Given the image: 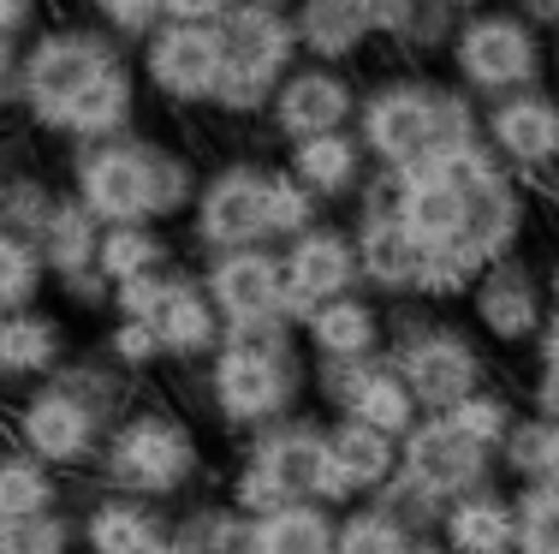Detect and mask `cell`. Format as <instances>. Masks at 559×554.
<instances>
[{
    "label": "cell",
    "instance_id": "cell-1",
    "mask_svg": "<svg viewBox=\"0 0 559 554\" xmlns=\"http://www.w3.org/2000/svg\"><path fill=\"white\" fill-rule=\"evenodd\" d=\"M364 131H369V143H376V155H388L399 167H417V162H429V155L452 150V143H464L459 108H447L441 96L411 90V84H399L388 96L369 102Z\"/></svg>",
    "mask_w": 559,
    "mask_h": 554
},
{
    "label": "cell",
    "instance_id": "cell-2",
    "mask_svg": "<svg viewBox=\"0 0 559 554\" xmlns=\"http://www.w3.org/2000/svg\"><path fill=\"white\" fill-rule=\"evenodd\" d=\"M179 197V167L150 150H102L84 167V203L108 221H138Z\"/></svg>",
    "mask_w": 559,
    "mask_h": 554
},
{
    "label": "cell",
    "instance_id": "cell-3",
    "mask_svg": "<svg viewBox=\"0 0 559 554\" xmlns=\"http://www.w3.org/2000/svg\"><path fill=\"white\" fill-rule=\"evenodd\" d=\"M286 55H292V31H286L280 12H269V7L233 12L226 31H221V60H226L221 96L233 102V108H250V102L274 84V72L286 66Z\"/></svg>",
    "mask_w": 559,
    "mask_h": 554
},
{
    "label": "cell",
    "instance_id": "cell-4",
    "mask_svg": "<svg viewBox=\"0 0 559 554\" xmlns=\"http://www.w3.org/2000/svg\"><path fill=\"white\" fill-rule=\"evenodd\" d=\"M108 66L114 60H108V48H102L96 36H78V31L43 36V43H36V55L24 60V90H31L36 114L60 126V114L72 108V102L84 96V90L96 84Z\"/></svg>",
    "mask_w": 559,
    "mask_h": 554
},
{
    "label": "cell",
    "instance_id": "cell-5",
    "mask_svg": "<svg viewBox=\"0 0 559 554\" xmlns=\"http://www.w3.org/2000/svg\"><path fill=\"white\" fill-rule=\"evenodd\" d=\"M221 31H203V24H173L150 43V78L179 102H203L221 90Z\"/></svg>",
    "mask_w": 559,
    "mask_h": 554
},
{
    "label": "cell",
    "instance_id": "cell-6",
    "mask_svg": "<svg viewBox=\"0 0 559 554\" xmlns=\"http://www.w3.org/2000/svg\"><path fill=\"white\" fill-rule=\"evenodd\" d=\"M459 66H464V78L483 84V90L524 84V78L536 72V36L518 19H483L459 36Z\"/></svg>",
    "mask_w": 559,
    "mask_h": 554
},
{
    "label": "cell",
    "instance_id": "cell-7",
    "mask_svg": "<svg viewBox=\"0 0 559 554\" xmlns=\"http://www.w3.org/2000/svg\"><path fill=\"white\" fill-rule=\"evenodd\" d=\"M126 310L138 316V322H150V334L173 352H197L215 334V322H209L203 298H197L191 286H155L150 274L126 281Z\"/></svg>",
    "mask_w": 559,
    "mask_h": 554
},
{
    "label": "cell",
    "instance_id": "cell-8",
    "mask_svg": "<svg viewBox=\"0 0 559 554\" xmlns=\"http://www.w3.org/2000/svg\"><path fill=\"white\" fill-rule=\"evenodd\" d=\"M399 227H405L423 250L459 245L464 239V191L447 185L429 162H417L405 179V191H399Z\"/></svg>",
    "mask_w": 559,
    "mask_h": 554
},
{
    "label": "cell",
    "instance_id": "cell-9",
    "mask_svg": "<svg viewBox=\"0 0 559 554\" xmlns=\"http://www.w3.org/2000/svg\"><path fill=\"white\" fill-rule=\"evenodd\" d=\"M269 191H274V179H257V174H245V167L215 179L203 197V233L215 245H250V239H262V233H274Z\"/></svg>",
    "mask_w": 559,
    "mask_h": 554
},
{
    "label": "cell",
    "instance_id": "cell-10",
    "mask_svg": "<svg viewBox=\"0 0 559 554\" xmlns=\"http://www.w3.org/2000/svg\"><path fill=\"white\" fill-rule=\"evenodd\" d=\"M114 471L126 483H138V490H173L191 471V441H185V429L162 424V417L131 424L114 447Z\"/></svg>",
    "mask_w": 559,
    "mask_h": 554
},
{
    "label": "cell",
    "instance_id": "cell-11",
    "mask_svg": "<svg viewBox=\"0 0 559 554\" xmlns=\"http://www.w3.org/2000/svg\"><path fill=\"white\" fill-rule=\"evenodd\" d=\"M483 471V441L476 435H464L459 424H423L417 435H411V478L423 483V490H464V483Z\"/></svg>",
    "mask_w": 559,
    "mask_h": 554
},
{
    "label": "cell",
    "instance_id": "cell-12",
    "mask_svg": "<svg viewBox=\"0 0 559 554\" xmlns=\"http://www.w3.org/2000/svg\"><path fill=\"white\" fill-rule=\"evenodd\" d=\"M393 471V447L381 429L369 424H345L328 435V465H322V495H352L364 490V483H381Z\"/></svg>",
    "mask_w": 559,
    "mask_h": 554
},
{
    "label": "cell",
    "instance_id": "cell-13",
    "mask_svg": "<svg viewBox=\"0 0 559 554\" xmlns=\"http://www.w3.org/2000/svg\"><path fill=\"white\" fill-rule=\"evenodd\" d=\"M345 114H352V90L340 84V78L328 72H304L292 78L286 90H280V131H292V138H328Z\"/></svg>",
    "mask_w": 559,
    "mask_h": 554
},
{
    "label": "cell",
    "instance_id": "cell-14",
    "mask_svg": "<svg viewBox=\"0 0 559 554\" xmlns=\"http://www.w3.org/2000/svg\"><path fill=\"white\" fill-rule=\"evenodd\" d=\"M405 376H411V393H423L429 405H459L476 388V358L459 340H423V346H411Z\"/></svg>",
    "mask_w": 559,
    "mask_h": 554
},
{
    "label": "cell",
    "instance_id": "cell-15",
    "mask_svg": "<svg viewBox=\"0 0 559 554\" xmlns=\"http://www.w3.org/2000/svg\"><path fill=\"white\" fill-rule=\"evenodd\" d=\"M215 298L233 322H262L280 305V262L257 257V250H238L215 269Z\"/></svg>",
    "mask_w": 559,
    "mask_h": 554
},
{
    "label": "cell",
    "instance_id": "cell-16",
    "mask_svg": "<svg viewBox=\"0 0 559 554\" xmlns=\"http://www.w3.org/2000/svg\"><path fill=\"white\" fill-rule=\"evenodd\" d=\"M352 281V250L334 233H310L298 250L286 257V293L298 305H328L340 286Z\"/></svg>",
    "mask_w": 559,
    "mask_h": 554
},
{
    "label": "cell",
    "instance_id": "cell-17",
    "mask_svg": "<svg viewBox=\"0 0 559 554\" xmlns=\"http://www.w3.org/2000/svg\"><path fill=\"white\" fill-rule=\"evenodd\" d=\"M24 441L43 459H78L90 447V412L66 393H43V400L24 412Z\"/></svg>",
    "mask_w": 559,
    "mask_h": 554
},
{
    "label": "cell",
    "instance_id": "cell-18",
    "mask_svg": "<svg viewBox=\"0 0 559 554\" xmlns=\"http://www.w3.org/2000/svg\"><path fill=\"white\" fill-rule=\"evenodd\" d=\"M215 393L233 417H262L280 400V369L262 352H226L215 369Z\"/></svg>",
    "mask_w": 559,
    "mask_h": 554
},
{
    "label": "cell",
    "instance_id": "cell-19",
    "mask_svg": "<svg viewBox=\"0 0 559 554\" xmlns=\"http://www.w3.org/2000/svg\"><path fill=\"white\" fill-rule=\"evenodd\" d=\"M495 138L512 162L536 167V162H548V155H559V114L548 102H506L495 114Z\"/></svg>",
    "mask_w": 559,
    "mask_h": 554
},
{
    "label": "cell",
    "instance_id": "cell-20",
    "mask_svg": "<svg viewBox=\"0 0 559 554\" xmlns=\"http://www.w3.org/2000/svg\"><path fill=\"white\" fill-rule=\"evenodd\" d=\"M423 262H429V250L411 239L405 227H399V215L388 221H369L364 227V269L376 274L381 286H405V281H423Z\"/></svg>",
    "mask_w": 559,
    "mask_h": 554
},
{
    "label": "cell",
    "instance_id": "cell-21",
    "mask_svg": "<svg viewBox=\"0 0 559 554\" xmlns=\"http://www.w3.org/2000/svg\"><path fill=\"white\" fill-rule=\"evenodd\" d=\"M250 549L257 554H334L328 543V519L310 507H274L257 519V531H250Z\"/></svg>",
    "mask_w": 559,
    "mask_h": 554
},
{
    "label": "cell",
    "instance_id": "cell-22",
    "mask_svg": "<svg viewBox=\"0 0 559 554\" xmlns=\"http://www.w3.org/2000/svg\"><path fill=\"white\" fill-rule=\"evenodd\" d=\"M126 108H131V84H126V72H119V66H108V72H102L96 84H90L84 96H78L72 108L60 114V126L102 138V131H114L119 120H126Z\"/></svg>",
    "mask_w": 559,
    "mask_h": 554
},
{
    "label": "cell",
    "instance_id": "cell-23",
    "mask_svg": "<svg viewBox=\"0 0 559 554\" xmlns=\"http://www.w3.org/2000/svg\"><path fill=\"white\" fill-rule=\"evenodd\" d=\"M518 543V524L500 500H464L452 512V549L459 554H506Z\"/></svg>",
    "mask_w": 559,
    "mask_h": 554
},
{
    "label": "cell",
    "instance_id": "cell-24",
    "mask_svg": "<svg viewBox=\"0 0 559 554\" xmlns=\"http://www.w3.org/2000/svg\"><path fill=\"white\" fill-rule=\"evenodd\" d=\"M345 405H352L357 424H369V429H381V435H393V429L411 424V393L399 388L393 376H357L352 393H345Z\"/></svg>",
    "mask_w": 559,
    "mask_h": 554
},
{
    "label": "cell",
    "instance_id": "cell-25",
    "mask_svg": "<svg viewBox=\"0 0 559 554\" xmlns=\"http://www.w3.org/2000/svg\"><path fill=\"white\" fill-rule=\"evenodd\" d=\"M352 167H357V155H352V143H345L340 131L298 143V179L316 185V191H340V185L352 179Z\"/></svg>",
    "mask_w": 559,
    "mask_h": 554
},
{
    "label": "cell",
    "instance_id": "cell-26",
    "mask_svg": "<svg viewBox=\"0 0 559 554\" xmlns=\"http://www.w3.org/2000/svg\"><path fill=\"white\" fill-rule=\"evenodd\" d=\"M483 322L495 328L500 340L530 334V322H536V298H530V286L518 281V274H500V281L483 293Z\"/></svg>",
    "mask_w": 559,
    "mask_h": 554
},
{
    "label": "cell",
    "instance_id": "cell-27",
    "mask_svg": "<svg viewBox=\"0 0 559 554\" xmlns=\"http://www.w3.org/2000/svg\"><path fill=\"white\" fill-rule=\"evenodd\" d=\"M369 340H376V316L364 305H322L316 316V346L322 352H340V358H352V352H364Z\"/></svg>",
    "mask_w": 559,
    "mask_h": 554
},
{
    "label": "cell",
    "instance_id": "cell-28",
    "mask_svg": "<svg viewBox=\"0 0 559 554\" xmlns=\"http://www.w3.org/2000/svg\"><path fill=\"white\" fill-rule=\"evenodd\" d=\"M55 358V328L36 322V316H12L0 322V364L7 369H43Z\"/></svg>",
    "mask_w": 559,
    "mask_h": 554
},
{
    "label": "cell",
    "instance_id": "cell-29",
    "mask_svg": "<svg viewBox=\"0 0 559 554\" xmlns=\"http://www.w3.org/2000/svg\"><path fill=\"white\" fill-rule=\"evenodd\" d=\"M90 543H96V554H143L150 549V519L138 507H102L90 519Z\"/></svg>",
    "mask_w": 559,
    "mask_h": 554
},
{
    "label": "cell",
    "instance_id": "cell-30",
    "mask_svg": "<svg viewBox=\"0 0 559 554\" xmlns=\"http://www.w3.org/2000/svg\"><path fill=\"white\" fill-rule=\"evenodd\" d=\"M48 507V478L24 459L0 465V519H31V512Z\"/></svg>",
    "mask_w": 559,
    "mask_h": 554
},
{
    "label": "cell",
    "instance_id": "cell-31",
    "mask_svg": "<svg viewBox=\"0 0 559 554\" xmlns=\"http://www.w3.org/2000/svg\"><path fill=\"white\" fill-rule=\"evenodd\" d=\"M155 257H162V245H155L143 227H119L114 239L102 245V269H108L114 281H138V274H150Z\"/></svg>",
    "mask_w": 559,
    "mask_h": 554
},
{
    "label": "cell",
    "instance_id": "cell-32",
    "mask_svg": "<svg viewBox=\"0 0 559 554\" xmlns=\"http://www.w3.org/2000/svg\"><path fill=\"white\" fill-rule=\"evenodd\" d=\"M518 537H524V554H559V490H536L524 500Z\"/></svg>",
    "mask_w": 559,
    "mask_h": 554
},
{
    "label": "cell",
    "instance_id": "cell-33",
    "mask_svg": "<svg viewBox=\"0 0 559 554\" xmlns=\"http://www.w3.org/2000/svg\"><path fill=\"white\" fill-rule=\"evenodd\" d=\"M364 7H345V0H316L310 7V43L316 48H352L357 43V31H364V19H357Z\"/></svg>",
    "mask_w": 559,
    "mask_h": 554
},
{
    "label": "cell",
    "instance_id": "cell-34",
    "mask_svg": "<svg viewBox=\"0 0 559 554\" xmlns=\"http://www.w3.org/2000/svg\"><path fill=\"white\" fill-rule=\"evenodd\" d=\"M0 554H60V524L48 512L0 519Z\"/></svg>",
    "mask_w": 559,
    "mask_h": 554
},
{
    "label": "cell",
    "instance_id": "cell-35",
    "mask_svg": "<svg viewBox=\"0 0 559 554\" xmlns=\"http://www.w3.org/2000/svg\"><path fill=\"white\" fill-rule=\"evenodd\" d=\"M334 554H411L405 537H399L393 519H376V512H364V519L345 524V537L334 543Z\"/></svg>",
    "mask_w": 559,
    "mask_h": 554
},
{
    "label": "cell",
    "instance_id": "cell-36",
    "mask_svg": "<svg viewBox=\"0 0 559 554\" xmlns=\"http://www.w3.org/2000/svg\"><path fill=\"white\" fill-rule=\"evenodd\" d=\"M31 286H36V257L19 239H7V233H0V305L31 298Z\"/></svg>",
    "mask_w": 559,
    "mask_h": 554
},
{
    "label": "cell",
    "instance_id": "cell-37",
    "mask_svg": "<svg viewBox=\"0 0 559 554\" xmlns=\"http://www.w3.org/2000/svg\"><path fill=\"white\" fill-rule=\"evenodd\" d=\"M452 424H459L464 435H476V441H495V435L506 429V405L500 400H459V412H452Z\"/></svg>",
    "mask_w": 559,
    "mask_h": 554
},
{
    "label": "cell",
    "instance_id": "cell-38",
    "mask_svg": "<svg viewBox=\"0 0 559 554\" xmlns=\"http://www.w3.org/2000/svg\"><path fill=\"white\" fill-rule=\"evenodd\" d=\"M84 257H90V221L55 215V262H60V269H78Z\"/></svg>",
    "mask_w": 559,
    "mask_h": 554
},
{
    "label": "cell",
    "instance_id": "cell-39",
    "mask_svg": "<svg viewBox=\"0 0 559 554\" xmlns=\"http://www.w3.org/2000/svg\"><path fill=\"white\" fill-rule=\"evenodd\" d=\"M269 209H274V233H292V227H304V215H310V203H304V191L292 179H274V191H269Z\"/></svg>",
    "mask_w": 559,
    "mask_h": 554
},
{
    "label": "cell",
    "instance_id": "cell-40",
    "mask_svg": "<svg viewBox=\"0 0 559 554\" xmlns=\"http://www.w3.org/2000/svg\"><path fill=\"white\" fill-rule=\"evenodd\" d=\"M548 435H554V429H524V435H512V465H518V471H548Z\"/></svg>",
    "mask_w": 559,
    "mask_h": 554
},
{
    "label": "cell",
    "instance_id": "cell-41",
    "mask_svg": "<svg viewBox=\"0 0 559 554\" xmlns=\"http://www.w3.org/2000/svg\"><path fill=\"white\" fill-rule=\"evenodd\" d=\"M162 346V340L150 334V322H131V328H119V358H131V364H143L150 352Z\"/></svg>",
    "mask_w": 559,
    "mask_h": 554
},
{
    "label": "cell",
    "instance_id": "cell-42",
    "mask_svg": "<svg viewBox=\"0 0 559 554\" xmlns=\"http://www.w3.org/2000/svg\"><path fill=\"white\" fill-rule=\"evenodd\" d=\"M96 7H102V12H108V19H114V24H126V31H138V24H143V19H150V12H155V7H162V0H96Z\"/></svg>",
    "mask_w": 559,
    "mask_h": 554
},
{
    "label": "cell",
    "instance_id": "cell-43",
    "mask_svg": "<svg viewBox=\"0 0 559 554\" xmlns=\"http://www.w3.org/2000/svg\"><path fill=\"white\" fill-rule=\"evenodd\" d=\"M162 7L173 12V24H203V19H221L226 0H162Z\"/></svg>",
    "mask_w": 559,
    "mask_h": 554
},
{
    "label": "cell",
    "instance_id": "cell-44",
    "mask_svg": "<svg viewBox=\"0 0 559 554\" xmlns=\"http://www.w3.org/2000/svg\"><path fill=\"white\" fill-rule=\"evenodd\" d=\"M24 7H31V0H0V36H7L12 24L24 19Z\"/></svg>",
    "mask_w": 559,
    "mask_h": 554
},
{
    "label": "cell",
    "instance_id": "cell-45",
    "mask_svg": "<svg viewBox=\"0 0 559 554\" xmlns=\"http://www.w3.org/2000/svg\"><path fill=\"white\" fill-rule=\"evenodd\" d=\"M548 471H554V478H559V429L548 435Z\"/></svg>",
    "mask_w": 559,
    "mask_h": 554
},
{
    "label": "cell",
    "instance_id": "cell-46",
    "mask_svg": "<svg viewBox=\"0 0 559 554\" xmlns=\"http://www.w3.org/2000/svg\"><path fill=\"white\" fill-rule=\"evenodd\" d=\"M548 364L559 369V322H554V340H548Z\"/></svg>",
    "mask_w": 559,
    "mask_h": 554
},
{
    "label": "cell",
    "instance_id": "cell-47",
    "mask_svg": "<svg viewBox=\"0 0 559 554\" xmlns=\"http://www.w3.org/2000/svg\"><path fill=\"white\" fill-rule=\"evenodd\" d=\"M143 554H191V549H167V543H150Z\"/></svg>",
    "mask_w": 559,
    "mask_h": 554
},
{
    "label": "cell",
    "instance_id": "cell-48",
    "mask_svg": "<svg viewBox=\"0 0 559 554\" xmlns=\"http://www.w3.org/2000/svg\"><path fill=\"white\" fill-rule=\"evenodd\" d=\"M345 7H376V0H345Z\"/></svg>",
    "mask_w": 559,
    "mask_h": 554
}]
</instances>
